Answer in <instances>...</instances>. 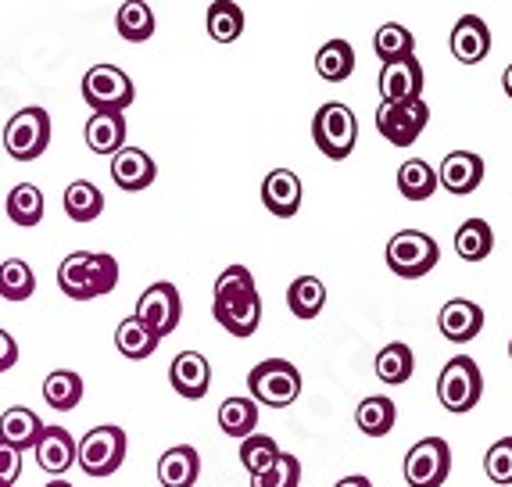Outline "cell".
Here are the masks:
<instances>
[{
    "label": "cell",
    "instance_id": "obj_1",
    "mask_svg": "<svg viewBox=\"0 0 512 487\" xmlns=\"http://www.w3.org/2000/svg\"><path fill=\"white\" fill-rule=\"evenodd\" d=\"M312 140L323 151V158L344 162V158H351L355 144H359V119H355L348 104L326 101L316 112V119H312Z\"/></svg>",
    "mask_w": 512,
    "mask_h": 487
},
{
    "label": "cell",
    "instance_id": "obj_2",
    "mask_svg": "<svg viewBox=\"0 0 512 487\" xmlns=\"http://www.w3.org/2000/svg\"><path fill=\"white\" fill-rule=\"evenodd\" d=\"M248 391L255 405L287 409L291 402H298L301 373L294 369V362H287V359H265L248 373Z\"/></svg>",
    "mask_w": 512,
    "mask_h": 487
},
{
    "label": "cell",
    "instance_id": "obj_3",
    "mask_svg": "<svg viewBox=\"0 0 512 487\" xmlns=\"http://www.w3.org/2000/svg\"><path fill=\"white\" fill-rule=\"evenodd\" d=\"M480 394H484V376L480 366L466 355H455V359L444 362L441 376H437V398L448 412L455 416H466L470 409H477Z\"/></svg>",
    "mask_w": 512,
    "mask_h": 487
},
{
    "label": "cell",
    "instance_id": "obj_4",
    "mask_svg": "<svg viewBox=\"0 0 512 487\" xmlns=\"http://www.w3.org/2000/svg\"><path fill=\"white\" fill-rule=\"evenodd\" d=\"M441 262V248L437 240L423 230H402L387 240V265H391L394 276H405V280H419L437 269Z\"/></svg>",
    "mask_w": 512,
    "mask_h": 487
},
{
    "label": "cell",
    "instance_id": "obj_5",
    "mask_svg": "<svg viewBox=\"0 0 512 487\" xmlns=\"http://www.w3.org/2000/svg\"><path fill=\"white\" fill-rule=\"evenodd\" d=\"M76 462L86 477H111L126 462V434L115 423L94 427L83 441H76Z\"/></svg>",
    "mask_w": 512,
    "mask_h": 487
},
{
    "label": "cell",
    "instance_id": "obj_6",
    "mask_svg": "<svg viewBox=\"0 0 512 487\" xmlns=\"http://www.w3.org/2000/svg\"><path fill=\"white\" fill-rule=\"evenodd\" d=\"M51 144V115L47 108H22L8 119L4 126V151L15 162H36Z\"/></svg>",
    "mask_w": 512,
    "mask_h": 487
},
{
    "label": "cell",
    "instance_id": "obj_7",
    "mask_svg": "<svg viewBox=\"0 0 512 487\" xmlns=\"http://www.w3.org/2000/svg\"><path fill=\"white\" fill-rule=\"evenodd\" d=\"M137 97V86L119 65H94L86 69L83 76V101L94 108V112H111L122 115Z\"/></svg>",
    "mask_w": 512,
    "mask_h": 487
},
{
    "label": "cell",
    "instance_id": "obj_8",
    "mask_svg": "<svg viewBox=\"0 0 512 487\" xmlns=\"http://www.w3.org/2000/svg\"><path fill=\"white\" fill-rule=\"evenodd\" d=\"M140 326H144L147 334L154 341L162 344V337H169L183 319V301H180V291L172 287V283H151L137 301V312H133Z\"/></svg>",
    "mask_w": 512,
    "mask_h": 487
},
{
    "label": "cell",
    "instance_id": "obj_9",
    "mask_svg": "<svg viewBox=\"0 0 512 487\" xmlns=\"http://www.w3.org/2000/svg\"><path fill=\"white\" fill-rule=\"evenodd\" d=\"M452 473V448L444 437H423L405 455V480L409 487H441Z\"/></svg>",
    "mask_w": 512,
    "mask_h": 487
},
{
    "label": "cell",
    "instance_id": "obj_10",
    "mask_svg": "<svg viewBox=\"0 0 512 487\" xmlns=\"http://www.w3.org/2000/svg\"><path fill=\"white\" fill-rule=\"evenodd\" d=\"M430 108L427 101H402V104H384L376 108V129L380 137L394 147H412L419 140V133L427 129Z\"/></svg>",
    "mask_w": 512,
    "mask_h": 487
},
{
    "label": "cell",
    "instance_id": "obj_11",
    "mask_svg": "<svg viewBox=\"0 0 512 487\" xmlns=\"http://www.w3.org/2000/svg\"><path fill=\"white\" fill-rule=\"evenodd\" d=\"M212 316L222 330H230L233 337H251L262 323V298L258 291L230 294V298L212 301Z\"/></svg>",
    "mask_w": 512,
    "mask_h": 487
},
{
    "label": "cell",
    "instance_id": "obj_12",
    "mask_svg": "<svg viewBox=\"0 0 512 487\" xmlns=\"http://www.w3.org/2000/svg\"><path fill=\"white\" fill-rule=\"evenodd\" d=\"M419 94H423V65L416 54L380 69V101L384 104L419 101Z\"/></svg>",
    "mask_w": 512,
    "mask_h": 487
},
{
    "label": "cell",
    "instance_id": "obj_13",
    "mask_svg": "<svg viewBox=\"0 0 512 487\" xmlns=\"http://www.w3.org/2000/svg\"><path fill=\"white\" fill-rule=\"evenodd\" d=\"M169 384L180 398L197 402V398H205L208 387H212V366H208V359L201 351H180L169 366Z\"/></svg>",
    "mask_w": 512,
    "mask_h": 487
},
{
    "label": "cell",
    "instance_id": "obj_14",
    "mask_svg": "<svg viewBox=\"0 0 512 487\" xmlns=\"http://www.w3.org/2000/svg\"><path fill=\"white\" fill-rule=\"evenodd\" d=\"M437 326H441L444 341L466 344L484 330V308H480L477 301H466V298L444 301L441 312H437Z\"/></svg>",
    "mask_w": 512,
    "mask_h": 487
},
{
    "label": "cell",
    "instance_id": "obj_15",
    "mask_svg": "<svg viewBox=\"0 0 512 487\" xmlns=\"http://www.w3.org/2000/svg\"><path fill=\"white\" fill-rule=\"evenodd\" d=\"M480 180H484V158H480V154H473V151L444 154L441 169H437V183H441L448 194H455V197L473 194V190L480 187Z\"/></svg>",
    "mask_w": 512,
    "mask_h": 487
},
{
    "label": "cell",
    "instance_id": "obj_16",
    "mask_svg": "<svg viewBox=\"0 0 512 487\" xmlns=\"http://www.w3.org/2000/svg\"><path fill=\"white\" fill-rule=\"evenodd\" d=\"M154 176H158V165L144 147H122L119 154H111V180L129 194L151 187Z\"/></svg>",
    "mask_w": 512,
    "mask_h": 487
},
{
    "label": "cell",
    "instance_id": "obj_17",
    "mask_svg": "<svg viewBox=\"0 0 512 487\" xmlns=\"http://www.w3.org/2000/svg\"><path fill=\"white\" fill-rule=\"evenodd\" d=\"M33 452H36V462H40V470L58 480L61 473H69L72 466H76V437L65 427H43Z\"/></svg>",
    "mask_w": 512,
    "mask_h": 487
},
{
    "label": "cell",
    "instance_id": "obj_18",
    "mask_svg": "<svg viewBox=\"0 0 512 487\" xmlns=\"http://www.w3.org/2000/svg\"><path fill=\"white\" fill-rule=\"evenodd\" d=\"M452 54L462 65H480L491 54V29L480 15H462L452 29Z\"/></svg>",
    "mask_w": 512,
    "mask_h": 487
},
{
    "label": "cell",
    "instance_id": "obj_19",
    "mask_svg": "<svg viewBox=\"0 0 512 487\" xmlns=\"http://www.w3.org/2000/svg\"><path fill=\"white\" fill-rule=\"evenodd\" d=\"M262 205L276 215V219H291L301 208V180L291 169H273L262 180Z\"/></svg>",
    "mask_w": 512,
    "mask_h": 487
},
{
    "label": "cell",
    "instance_id": "obj_20",
    "mask_svg": "<svg viewBox=\"0 0 512 487\" xmlns=\"http://www.w3.org/2000/svg\"><path fill=\"white\" fill-rule=\"evenodd\" d=\"M43 427H47V423H43L33 409L11 405V409H4V416H0V441L11 445L15 452H26V448H36Z\"/></svg>",
    "mask_w": 512,
    "mask_h": 487
},
{
    "label": "cell",
    "instance_id": "obj_21",
    "mask_svg": "<svg viewBox=\"0 0 512 487\" xmlns=\"http://www.w3.org/2000/svg\"><path fill=\"white\" fill-rule=\"evenodd\" d=\"M201 477V455L194 445H176L158 459V480L162 487H194Z\"/></svg>",
    "mask_w": 512,
    "mask_h": 487
},
{
    "label": "cell",
    "instance_id": "obj_22",
    "mask_svg": "<svg viewBox=\"0 0 512 487\" xmlns=\"http://www.w3.org/2000/svg\"><path fill=\"white\" fill-rule=\"evenodd\" d=\"M83 140L94 154H119L126 147V115L94 112L83 129Z\"/></svg>",
    "mask_w": 512,
    "mask_h": 487
},
{
    "label": "cell",
    "instance_id": "obj_23",
    "mask_svg": "<svg viewBox=\"0 0 512 487\" xmlns=\"http://www.w3.org/2000/svg\"><path fill=\"white\" fill-rule=\"evenodd\" d=\"M58 287L65 298L72 301H94V280H90V251H72L65 262L58 265Z\"/></svg>",
    "mask_w": 512,
    "mask_h": 487
},
{
    "label": "cell",
    "instance_id": "obj_24",
    "mask_svg": "<svg viewBox=\"0 0 512 487\" xmlns=\"http://www.w3.org/2000/svg\"><path fill=\"white\" fill-rule=\"evenodd\" d=\"M43 402L51 405L54 412H72L83 402V376L72 373V369H54L43 380Z\"/></svg>",
    "mask_w": 512,
    "mask_h": 487
},
{
    "label": "cell",
    "instance_id": "obj_25",
    "mask_svg": "<svg viewBox=\"0 0 512 487\" xmlns=\"http://www.w3.org/2000/svg\"><path fill=\"white\" fill-rule=\"evenodd\" d=\"M491 248H495V230L487 219H466L455 230V251H459L462 262H484Z\"/></svg>",
    "mask_w": 512,
    "mask_h": 487
},
{
    "label": "cell",
    "instance_id": "obj_26",
    "mask_svg": "<svg viewBox=\"0 0 512 487\" xmlns=\"http://www.w3.org/2000/svg\"><path fill=\"white\" fill-rule=\"evenodd\" d=\"M355 423H359V430L366 437H387L394 430V423H398V405L387 394H373V398H366L359 405Z\"/></svg>",
    "mask_w": 512,
    "mask_h": 487
},
{
    "label": "cell",
    "instance_id": "obj_27",
    "mask_svg": "<svg viewBox=\"0 0 512 487\" xmlns=\"http://www.w3.org/2000/svg\"><path fill=\"white\" fill-rule=\"evenodd\" d=\"M219 427L233 441H244L258 430V405L251 398H226L219 405Z\"/></svg>",
    "mask_w": 512,
    "mask_h": 487
},
{
    "label": "cell",
    "instance_id": "obj_28",
    "mask_svg": "<svg viewBox=\"0 0 512 487\" xmlns=\"http://www.w3.org/2000/svg\"><path fill=\"white\" fill-rule=\"evenodd\" d=\"M104 212V194L97 183L90 180H76L65 190V215L72 223H94L97 215Z\"/></svg>",
    "mask_w": 512,
    "mask_h": 487
},
{
    "label": "cell",
    "instance_id": "obj_29",
    "mask_svg": "<svg viewBox=\"0 0 512 487\" xmlns=\"http://www.w3.org/2000/svg\"><path fill=\"white\" fill-rule=\"evenodd\" d=\"M373 51L384 65H391V61H405V58L416 54V36H412L402 22H384L373 36Z\"/></svg>",
    "mask_w": 512,
    "mask_h": 487
},
{
    "label": "cell",
    "instance_id": "obj_30",
    "mask_svg": "<svg viewBox=\"0 0 512 487\" xmlns=\"http://www.w3.org/2000/svg\"><path fill=\"white\" fill-rule=\"evenodd\" d=\"M412 369H416V355H412V348L402 341L387 344V348H380V355H376V376L391 387L409 384Z\"/></svg>",
    "mask_w": 512,
    "mask_h": 487
},
{
    "label": "cell",
    "instance_id": "obj_31",
    "mask_svg": "<svg viewBox=\"0 0 512 487\" xmlns=\"http://www.w3.org/2000/svg\"><path fill=\"white\" fill-rule=\"evenodd\" d=\"M316 72L326 83H344V79L355 72V51H351V43L348 40L323 43L316 54Z\"/></svg>",
    "mask_w": 512,
    "mask_h": 487
},
{
    "label": "cell",
    "instance_id": "obj_32",
    "mask_svg": "<svg viewBox=\"0 0 512 487\" xmlns=\"http://www.w3.org/2000/svg\"><path fill=\"white\" fill-rule=\"evenodd\" d=\"M287 305L298 319H316L326 305V287L319 276H298L287 287Z\"/></svg>",
    "mask_w": 512,
    "mask_h": 487
},
{
    "label": "cell",
    "instance_id": "obj_33",
    "mask_svg": "<svg viewBox=\"0 0 512 487\" xmlns=\"http://www.w3.org/2000/svg\"><path fill=\"white\" fill-rule=\"evenodd\" d=\"M115 29H119L122 40L144 43V40H151V36H154L158 22H154V11L147 8V4H140V0H129V4H122V8L115 11Z\"/></svg>",
    "mask_w": 512,
    "mask_h": 487
},
{
    "label": "cell",
    "instance_id": "obj_34",
    "mask_svg": "<svg viewBox=\"0 0 512 487\" xmlns=\"http://www.w3.org/2000/svg\"><path fill=\"white\" fill-rule=\"evenodd\" d=\"M398 190L409 201H427L437 190V169L430 162H423V158H409L398 169Z\"/></svg>",
    "mask_w": 512,
    "mask_h": 487
},
{
    "label": "cell",
    "instance_id": "obj_35",
    "mask_svg": "<svg viewBox=\"0 0 512 487\" xmlns=\"http://www.w3.org/2000/svg\"><path fill=\"white\" fill-rule=\"evenodd\" d=\"M205 26L215 43H233L244 33V11L237 4H230V0H215V4H208Z\"/></svg>",
    "mask_w": 512,
    "mask_h": 487
},
{
    "label": "cell",
    "instance_id": "obj_36",
    "mask_svg": "<svg viewBox=\"0 0 512 487\" xmlns=\"http://www.w3.org/2000/svg\"><path fill=\"white\" fill-rule=\"evenodd\" d=\"M36 291V276L29 262L22 258H8L0 262V298L4 301H29Z\"/></svg>",
    "mask_w": 512,
    "mask_h": 487
},
{
    "label": "cell",
    "instance_id": "obj_37",
    "mask_svg": "<svg viewBox=\"0 0 512 487\" xmlns=\"http://www.w3.org/2000/svg\"><path fill=\"white\" fill-rule=\"evenodd\" d=\"M8 219L15 226H40L43 219V194L40 187H33V183H18L15 190L8 194Z\"/></svg>",
    "mask_w": 512,
    "mask_h": 487
},
{
    "label": "cell",
    "instance_id": "obj_38",
    "mask_svg": "<svg viewBox=\"0 0 512 487\" xmlns=\"http://www.w3.org/2000/svg\"><path fill=\"white\" fill-rule=\"evenodd\" d=\"M115 348H119L122 355H126V359L140 362V359H151L154 348H158V341H154V337L147 334V330L137 323V319L129 316V319H122V323L115 326Z\"/></svg>",
    "mask_w": 512,
    "mask_h": 487
},
{
    "label": "cell",
    "instance_id": "obj_39",
    "mask_svg": "<svg viewBox=\"0 0 512 487\" xmlns=\"http://www.w3.org/2000/svg\"><path fill=\"white\" fill-rule=\"evenodd\" d=\"M237 455H240V466L255 477V473H262L269 462L280 455V445H276L273 437L269 434H251V437H244L237 445Z\"/></svg>",
    "mask_w": 512,
    "mask_h": 487
},
{
    "label": "cell",
    "instance_id": "obj_40",
    "mask_svg": "<svg viewBox=\"0 0 512 487\" xmlns=\"http://www.w3.org/2000/svg\"><path fill=\"white\" fill-rule=\"evenodd\" d=\"M301 484V462L291 452H280L262 473L251 477V487H298Z\"/></svg>",
    "mask_w": 512,
    "mask_h": 487
},
{
    "label": "cell",
    "instance_id": "obj_41",
    "mask_svg": "<svg viewBox=\"0 0 512 487\" xmlns=\"http://www.w3.org/2000/svg\"><path fill=\"white\" fill-rule=\"evenodd\" d=\"M484 473L502 487L512 484V437H502V441H495V445L487 448Z\"/></svg>",
    "mask_w": 512,
    "mask_h": 487
},
{
    "label": "cell",
    "instance_id": "obj_42",
    "mask_svg": "<svg viewBox=\"0 0 512 487\" xmlns=\"http://www.w3.org/2000/svg\"><path fill=\"white\" fill-rule=\"evenodd\" d=\"M244 291H258L255 276H251V269H244V265H230V269L219 273V280H215V298H230V294H244Z\"/></svg>",
    "mask_w": 512,
    "mask_h": 487
},
{
    "label": "cell",
    "instance_id": "obj_43",
    "mask_svg": "<svg viewBox=\"0 0 512 487\" xmlns=\"http://www.w3.org/2000/svg\"><path fill=\"white\" fill-rule=\"evenodd\" d=\"M18 477H22V452L0 441V487H15Z\"/></svg>",
    "mask_w": 512,
    "mask_h": 487
},
{
    "label": "cell",
    "instance_id": "obj_44",
    "mask_svg": "<svg viewBox=\"0 0 512 487\" xmlns=\"http://www.w3.org/2000/svg\"><path fill=\"white\" fill-rule=\"evenodd\" d=\"M18 362V344L8 330H0V373H8L11 366Z\"/></svg>",
    "mask_w": 512,
    "mask_h": 487
},
{
    "label": "cell",
    "instance_id": "obj_45",
    "mask_svg": "<svg viewBox=\"0 0 512 487\" xmlns=\"http://www.w3.org/2000/svg\"><path fill=\"white\" fill-rule=\"evenodd\" d=\"M333 487H373V480L362 477V473H351V477L337 480V484H333Z\"/></svg>",
    "mask_w": 512,
    "mask_h": 487
},
{
    "label": "cell",
    "instance_id": "obj_46",
    "mask_svg": "<svg viewBox=\"0 0 512 487\" xmlns=\"http://www.w3.org/2000/svg\"><path fill=\"white\" fill-rule=\"evenodd\" d=\"M502 86H505V94H509V101H512V65L502 72Z\"/></svg>",
    "mask_w": 512,
    "mask_h": 487
},
{
    "label": "cell",
    "instance_id": "obj_47",
    "mask_svg": "<svg viewBox=\"0 0 512 487\" xmlns=\"http://www.w3.org/2000/svg\"><path fill=\"white\" fill-rule=\"evenodd\" d=\"M47 487H72V484H69V480H65V477H58V480H51V484H47Z\"/></svg>",
    "mask_w": 512,
    "mask_h": 487
},
{
    "label": "cell",
    "instance_id": "obj_48",
    "mask_svg": "<svg viewBox=\"0 0 512 487\" xmlns=\"http://www.w3.org/2000/svg\"><path fill=\"white\" fill-rule=\"evenodd\" d=\"M509 359H512V341H509Z\"/></svg>",
    "mask_w": 512,
    "mask_h": 487
}]
</instances>
